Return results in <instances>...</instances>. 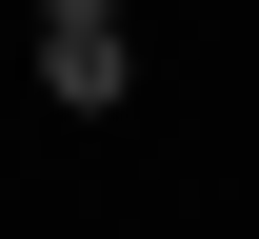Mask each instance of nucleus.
Listing matches in <instances>:
<instances>
[{"label":"nucleus","mask_w":259,"mask_h":239,"mask_svg":"<svg viewBox=\"0 0 259 239\" xmlns=\"http://www.w3.org/2000/svg\"><path fill=\"white\" fill-rule=\"evenodd\" d=\"M40 20H120V0H40Z\"/></svg>","instance_id":"2"},{"label":"nucleus","mask_w":259,"mask_h":239,"mask_svg":"<svg viewBox=\"0 0 259 239\" xmlns=\"http://www.w3.org/2000/svg\"><path fill=\"white\" fill-rule=\"evenodd\" d=\"M120 80H140V60H120V20H40V100H80V120H100Z\"/></svg>","instance_id":"1"}]
</instances>
